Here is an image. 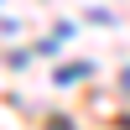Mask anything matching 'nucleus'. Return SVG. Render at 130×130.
Instances as JSON below:
<instances>
[{
    "label": "nucleus",
    "instance_id": "obj_2",
    "mask_svg": "<svg viewBox=\"0 0 130 130\" xmlns=\"http://www.w3.org/2000/svg\"><path fill=\"white\" fill-rule=\"evenodd\" d=\"M125 89H130V73H125Z\"/></svg>",
    "mask_w": 130,
    "mask_h": 130
},
{
    "label": "nucleus",
    "instance_id": "obj_1",
    "mask_svg": "<svg viewBox=\"0 0 130 130\" xmlns=\"http://www.w3.org/2000/svg\"><path fill=\"white\" fill-rule=\"evenodd\" d=\"M89 73H94L89 62H73V68H57V83H73V78H89Z\"/></svg>",
    "mask_w": 130,
    "mask_h": 130
}]
</instances>
